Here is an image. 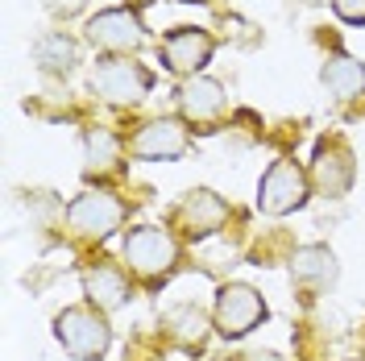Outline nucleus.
<instances>
[{
    "label": "nucleus",
    "mask_w": 365,
    "mask_h": 361,
    "mask_svg": "<svg viewBox=\"0 0 365 361\" xmlns=\"http://www.w3.org/2000/svg\"><path fill=\"white\" fill-rule=\"evenodd\" d=\"M319 79H324V88L332 91L336 100H357V96H365V67L357 59H349V54L328 59L324 71H319Z\"/></svg>",
    "instance_id": "nucleus-15"
},
{
    "label": "nucleus",
    "mask_w": 365,
    "mask_h": 361,
    "mask_svg": "<svg viewBox=\"0 0 365 361\" xmlns=\"http://www.w3.org/2000/svg\"><path fill=\"white\" fill-rule=\"evenodd\" d=\"M166 328H170V337L179 340L182 349H200V345L207 340V320H204V312H200L195 303L170 307V312H166Z\"/></svg>",
    "instance_id": "nucleus-16"
},
{
    "label": "nucleus",
    "mask_w": 365,
    "mask_h": 361,
    "mask_svg": "<svg viewBox=\"0 0 365 361\" xmlns=\"http://www.w3.org/2000/svg\"><path fill=\"white\" fill-rule=\"evenodd\" d=\"M137 4H145V0H137Z\"/></svg>",
    "instance_id": "nucleus-20"
},
{
    "label": "nucleus",
    "mask_w": 365,
    "mask_h": 361,
    "mask_svg": "<svg viewBox=\"0 0 365 361\" xmlns=\"http://www.w3.org/2000/svg\"><path fill=\"white\" fill-rule=\"evenodd\" d=\"M207 59H212V38H207L204 29L182 25V29L162 38V63L175 75H195V71L207 67Z\"/></svg>",
    "instance_id": "nucleus-11"
},
{
    "label": "nucleus",
    "mask_w": 365,
    "mask_h": 361,
    "mask_svg": "<svg viewBox=\"0 0 365 361\" xmlns=\"http://www.w3.org/2000/svg\"><path fill=\"white\" fill-rule=\"evenodd\" d=\"M187 146H191L187 125L175 121V116H158V121L137 129V137L129 141V154L141 162H170V158H182Z\"/></svg>",
    "instance_id": "nucleus-7"
},
{
    "label": "nucleus",
    "mask_w": 365,
    "mask_h": 361,
    "mask_svg": "<svg viewBox=\"0 0 365 361\" xmlns=\"http://www.w3.org/2000/svg\"><path fill=\"white\" fill-rule=\"evenodd\" d=\"M54 337L63 340V349L75 361H100L108 353L113 332L100 307H63L54 316Z\"/></svg>",
    "instance_id": "nucleus-1"
},
{
    "label": "nucleus",
    "mask_w": 365,
    "mask_h": 361,
    "mask_svg": "<svg viewBox=\"0 0 365 361\" xmlns=\"http://www.w3.org/2000/svg\"><path fill=\"white\" fill-rule=\"evenodd\" d=\"M291 274L307 291V299H316L319 291H328L336 283V258H332L328 245H303L291 253Z\"/></svg>",
    "instance_id": "nucleus-12"
},
{
    "label": "nucleus",
    "mask_w": 365,
    "mask_h": 361,
    "mask_svg": "<svg viewBox=\"0 0 365 361\" xmlns=\"http://www.w3.org/2000/svg\"><path fill=\"white\" fill-rule=\"evenodd\" d=\"M83 291H88V303L100 307V312H116L129 303V278L116 262H96L83 270Z\"/></svg>",
    "instance_id": "nucleus-13"
},
{
    "label": "nucleus",
    "mask_w": 365,
    "mask_h": 361,
    "mask_svg": "<svg viewBox=\"0 0 365 361\" xmlns=\"http://www.w3.org/2000/svg\"><path fill=\"white\" fill-rule=\"evenodd\" d=\"M357 179V166H353V150L344 146L341 137H324L316 146V158H312V183H316L319 195L328 200H341L344 191Z\"/></svg>",
    "instance_id": "nucleus-6"
},
{
    "label": "nucleus",
    "mask_w": 365,
    "mask_h": 361,
    "mask_svg": "<svg viewBox=\"0 0 365 361\" xmlns=\"http://www.w3.org/2000/svg\"><path fill=\"white\" fill-rule=\"evenodd\" d=\"M150 71L141 63H129V59H104L96 75H91V91L113 100V104H129V100H141L150 91Z\"/></svg>",
    "instance_id": "nucleus-8"
},
{
    "label": "nucleus",
    "mask_w": 365,
    "mask_h": 361,
    "mask_svg": "<svg viewBox=\"0 0 365 361\" xmlns=\"http://www.w3.org/2000/svg\"><path fill=\"white\" fill-rule=\"evenodd\" d=\"M179 108L187 121H212V116H220V108H225V88L216 79L195 75V79H187L179 88Z\"/></svg>",
    "instance_id": "nucleus-14"
},
{
    "label": "nucleus",
    "mask_w": 365,
    "mask_h": 361,
    "mask_svg": "<svg viewBox=\"0 0 365 361\" xmlns=\"http://www.w3.org/2000/svg\"><path fill=\"white\" fill-rule=\"evenodd\" d=\"M125 220V203L113 191H83L79 200L67 208V228L83 241H104L113 237Z\"/></svg>",
    "instance_id": "nucleus-3"
},
{
    "label": "nucleus",
    "mask_w": 365,
    "mask_h": 361,
    "mask_svg": "<svg viewBox=\"0 0 365 361\" xmlns=\"http://www.w3.org/2000/svg\"><path fill=\"white\" fill-rule=\"evenodd\" d=\"M38 63H42L46 71H71V63H75V42L63 38V34L42 38V42H38Z\"/></svg>",
    "instance_id": "nucleus-18"
},
{
    "label": "nucleus",
    "mask_w": 365,
    "mask_h": 361,
    "mask_svg": "<svg viewBox=\"0 0 365 361\" xmlns=\"http://www.w3.org/2000/svg\"><path fill=\"white\" fill-rule=\"evenodd\" d=\"M262 320H266V299L253 287H245V283L220 287V295H216V332L220 337L237 340L245 332H253Z\"/></svg>",
    "instance_id": "nucleus-5"
},
{
    "label": "nucleus",
    "mask_w": 365,
    "mask_h": 361,
    "mask_svg": "<svg viewBox=\"0 0 365 361\" xmlns=\"http://www.w3.org/2000/svg\"><path fill=\"white\" fill-rule=\"evenodd\" d=\"M225 220H228V203L220 200L216 191H207V187L187 191L182 203L175 208V225H179L182 237H191V241H200V237H207V233L225 228Z\"/></svg>",
    "instance_id": "nucleus-10"
},
{
    "label": "nucleus",
    "mask_w": 365,
    "mask_h": 361,
    "mask_svg": "<svg viewBox=\"0 0 365 361\" xmlns=\"http://www.w3.org/2000/svg\"><path fill=\"white\" fill-rule=\"evenodd\" d=\"M125 262H129L133 274L158 283V278H166V274L175 270V262H179V241L170 237V228L137 225V228H129V237H125Z\"/></svg>",
    "instance_id": "nucleus-2"
},
{
    "label": "nucleus",
    "mask_w": 365,
    "mask_h": 361,
    "mask_svg": "<svg viewBox=\"0 0 365 361\" xmlns=\"http://www.w3.org/2000/svg\"><path fill=\"white\" fill-rule=\"evenodd\" d=\"M83 150H88V175H113L120 162V141L108 129H88Z\"/></svg>",
    "instance_id": "nucleus-17"
},
{
    "label": "nucleus",
    "mask_w": 365,
    "mask_h": 361,
    "mask_svg": "<svg viewBox=\"0 0 365 361\" xmlns=\"http://www.w3.org/2000/svg\"><path fill=\"white\" fill-rule=\"evenodd\" d=\"M307 203V175L291 158H278L257 183V208L266 216H287Z\"/></svg>",
    "instance_id": "nucleus-4"
},
{
    "label": "nucleus",
    "mask_w": 365,
    "mask_h": 361,
    "mask_svg": "<svg viewBox=\"0 0 365 361\" xmlns=\"http://www.w3.org/2000/svg\"><path fill=\"white\" fill-rule=\"evenodd\" d=\"M88 38H91V46L129 54V50L145 46V29H141V17L133 9H108V13H96L88 21Z\"/></svg>",
    "instance_id": "nucleus-9"
},
{
    "label": "nucleus",
    "mask_w": 365,
    "mask_h": 361,
    "mask_svg": "<svg viewBox=\"0 0 365 361\" xmlns=\"http://www.w3.org/2000/svg\"><path fill=\"white\" fill-rule=\"evenodd\" d=\"M332 9H336V17L353 25H365V0H332Z\"/></svg>",
    "instance_id": "nucleus-19"
}]
</instances>
